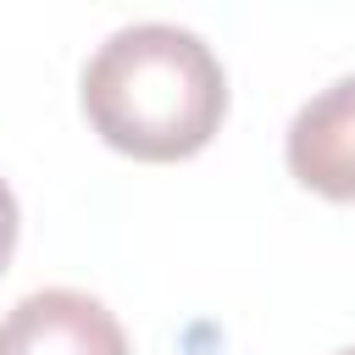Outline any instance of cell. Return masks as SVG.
Segmentation results:
<instances>
[{
	"instance_id": "cell-1",
	"label": "cell",
	"mask_w": 355,
	"mask_h": 355,
	"mask_svg": "<svg viewBox=\"0 0 355 355\" xmlns=\"http://www.w3.org/2000/svg\"><path fill=\"white\" fill-rule=\"evenodd\" d=\"M83 116L116 155L189 161L227 116V72L216 50L178 22H128L83 67Z\"/></svg>"
},
{
	"instance_id": "cell-2",
	"label": "cell",
	"mask_w": 355,
	"mask_h": 355,
	"mask_svg": "<svg viewBox=\"0 0 355 355\" xmlns=\"http://www.w3.org/2000/svg\"><path fill=\"white\" fill-rule=\"evenodd\" d=\"M0 355H133L122 322L83 288H33L0 316Z\"/></svg>"
},
{
	"instance_id": "cell-3",
	"label": "cell",
	"mask_w": 355,
	"mask_h": 355,
	"mask_svg": "<svg viewBox=\"0 0 355 355\" xmlns=\"http://www.w3.org/2000/svg\"><path fill=\"white\" fill-rule=\"evenodd\" d=\"M283 161L311 194L355 205V72L333 78L294 111L283 133Z\"/></svg>"
},
{
	"instance_id": "cell-4",
	"label": "cell",
	"mask_w": 355,
	"mask_h": 355,
	"mask_svg": "<svg viewBox=\"0 0 355 355\" xmlns=\"http://www.w3.org/2000/svg\"><path fill=\"white\" fill-rule=\"evenodd\" d=\"M17 227H22V216H17V194H11V183L0 178V272H6L11 250H17Z\"/></svg>"
},
{
	"instance_id": "cell-5",
	"label": "cell",
	"mask_w": 355,
	"mask_h": 355,
	"mask_svg": "<svg viewBox=\"0 0 355 355\" xmlns=\"http://www.w3.org/2000/svg\"><path fill=\"white\" fill-rule=\"evenodd\" d=\"M338 355H355V349H338Z\"/></svg>"
}]
</instances>
